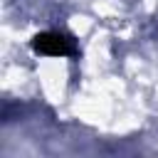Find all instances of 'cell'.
Segmentation results:
<instances>
[{
    "instance_id": "6da1fadb",
    "label": "cell",
    "mask_w": 158,
    "mask_h": 158,
    "mask_svg": "<svg viewBox=\"0 0 158 158\" xmlns=\"http://www.w3.org/2000/svg\"><path fill=\"white\" fill-rule=\"evenodd\" d=\"M30 44H32V49L37 54H47V57H77V42L67 32L47 30V32L35 35Z\"/></svg>"
}]
</instances>
